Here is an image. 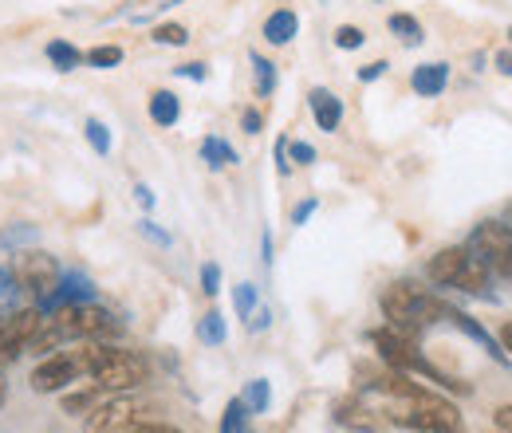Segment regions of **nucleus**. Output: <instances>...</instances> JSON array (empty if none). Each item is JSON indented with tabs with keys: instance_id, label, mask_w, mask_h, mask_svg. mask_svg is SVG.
I'll return each instance as SVG.
<instances>
[{
	"instance_id": "bb28decb",
	"label": "nucleus",
	"mask_w": 512,
	"mask_h": 433,
	"mask_svg": "<svg viewBox=\"0 0 512 433\" xmlns=\"http://www.w3.org/2000/svg\"><path fill=\"white\" fill-rule=\"evenodd\" d=\"M83 134H87V142H91V150H95L99 158L111 154V130H107L103 119H87V123H83Z\"/></svg>"
},
{
	"instance_id": "473e14b6",
	"label": "nucleus",
	"mask_w": 512,
	"mask_h": 433,
	"mask_svg": "<svg viewBox=\"0 0 512 433\" xmlns=\"http://www.w3.org/2000/svg\"><path fill=\"white\" fill-rule=\"evenodd\" d=\"M201 292L205 296H217L221 292V264L217 260H205L201 264Z\"/></svg>"
},
{
	"instance_id": "79ce46f5",
	"label": "nucleus",
	"mask_w": 512,
	"mask_h": 433,
	"mask_svg": "<svg viewBox=\"0 0 512 433\" xmlns=\"http://www.w3.org/2000/svg\"><path fill=\"white\" fill-rule=\"evenodd\" d=\"M127 433H182V430H178V426H162V422H142V426L134 422Z\"/></svg>"
},
{
	"instance_id": "de8ad7c7",
	"label": "nucleus",
	"mask_w": 512,
	"mask_h": 433,
	"mask_svg": "<svg viewBox=\"0 0 512 433\" xmlns=\"http://www.w3.org/2000/svg\"><path fill=\"white\" fill-rule=\"evenodd\" d=\"M501 347H505V355L512 359V319L505 323V327H501Z\"/></svg>"
},
{
	"instance_id": "412c9836",
	"label": "nucleus",
	"mask_w": 512,
	"mask_h": 433,
	"mask_svg": "<svg viewBox=\"0 0 512 433\" xmlns=\"http://www.w3.org/2000/svg\"><path fill=\"white\" fill-rule=\"evenodd\" d=\"M48 60L56 71H75L79 63H83V52L75 48V44H67V40H52L48 44Z\"/></svg>"
},
{
	"instance_id": "7c9ffc66",
	"label": "nucleus",
	"mask_w": 512,
	"mask_h": 433,
	"mask_svg": "<svg viewBox=\"0 0 512 433\" xmlns=\"http://www.w3.org/2000/svg\"><path fill=\"white\" fill-rule=\"evenodd\" d=\"M256 300H260V296H256V284H237V288H233V311H237L241 319L253 315Z\"/></svg>"
},
{
	"instance_id": "dca6fc26",
	"label": "nucleus",
	"mask_w": 512,
	"mask_h": 433,
	"mask_svg": "<svg viewBox=\"0 0 512 433\" xmlns=\"http://www.w3.org/2000/svg\"><path fill=\"white\" fill-rule=\"evenodd\" d=\"M300 32V16L292 12V8H276L268 20H264V40L272 44V48H284V44H292V36Z\"/></svg>"
},
{
	"instance_id": "cd10ccee",
	"label": "nucleus",
	"mask_w": 512,
	"mask_h": 433,
	"mask_svg": "<svg viewBox=\"0 0 512 433\" xmlns=\"http://www.w3.org/2000/svg\"><path fill=\"white\" fill-rule=\"evenodd\" d=\"M87 67H99V71H111V67H119L123 63V48H115V44H99V48H91L87 56H83Z\"/></svg>"
},
{
	"instance_id": "e433bc0d",
	"label": "nucleus",
	"mask_w": 512,
	"mask_h": 433,
	"mask_svg": "<svg viewBox=\"0 0 512 433\" xmlns=\"http://www.w3.org/2000/svg\"><path fill=\"white\" fill-rule=\"evenodd\" d=\"M386 67H390L386 60H375V63H367V67H359V83H375V79H383Z\"/></svg>"
},
{
	"instance_id": "9d476101",
	"label": "nucleus",
	"mask_w": 512,
	"mask_h": 433,
	"mask_svg": "<svg viewBox=\"0 0 512 433\" xmlns=\"http://www.w3.org/2000/svg\"><path fill=\"white\" fill-rule=\"evenodd\" d=\"M40 319H44L40 308H16L12 315L0 319V371H4L8 363H16V359L28 351V343H32V335H36Z\"/></svg>"
},
{
	"instance_id": "f8f14e48",
	"label": "nucleus",
	"mask_w": 512,
	"mask_h": 433,
	"mask_svg": "<svg viewBox=\"0 0 512 433\" xmlns=\"http://www.w3.org/2000/svg\"><path fill=\"white\" fill-rule=\"evenodd\" d=\"M134 426V402L130 398H115V402H99L87 414V433H127Z\"/></svg>"
},
{
	"instance_id": "72a5a7b5",
	"label": "nucleus",
	"mask_w": 512,
	"mask_h": 433,
	"mask_svg": "<svg viewBox=\"0 0 512 433\" xmlns=\"http://www.w3.org/2000/svg\"><path fill=\"white\" fill-rule=\"evenodd\" d=\"M138 233H142L146 241H154L158 248H170V245H174V237H170L166 229H158V225H154L150 217H146V221H138Z\"/></svg>"
},
{
	"instance_id": "393cba45",
	"label": "nucleus",
	"mask_w": 512,
	"mask_h": 433,
	"mask_svg": "<svg viewBox=\"0 0 512 433\" xmlns=\"http://www.w3.org/2000/svg\"><path fill=\"white\" fill-rule=\"evenodd\" d=\"M253 60V75H256V95L260 99H268L272 91H276V63L272 60H264V56H249Z\"/></svg>"
},
{
	"instance_id": "37998d69",
	"label": "nucleus",
	"mask_w": 512,
	"mask_h": 433,
	"mask_svg": "<svg viewBox=\"0 0 512 433\" xmlns=\"http://www.w3.org/2000/svg\"><path fill=\"white\" fill-rule=\"evenodd\" d=\"M241 126H245V134H260V126H264L260 111H245V115H241Z\"/></svg>"
},
{
	"instance_id": "864d4df0",
	"label": "nucleus",
	"mask_w": 512,
	"mask_h": 433,
	"mask_svg": "<svg viewBox=\"0 0 512 433\" xmlns=\"http://www.w3.org/2000/svg\"><path fill=\"white\" fill-rule=\"evenodd\" d=\"M249 433H253V430H249Z\"/></svg>"
},
{
	"instance_id": "ea45409f",
	"label": "nucleus",
	"mask_w": 512,
	"mask_h": 433,
	"mask_svg": "<svg viewBox=\"0 0 512 433\" xmlns=\"http://www.w3.org/2000/svg\"><path fill=\"white\" fill-rule=\"evenodd\" d=\"M493 426H497V433H512V406H497L493 410Z\"/></svg>"
},
{
	"instance_id": "f257e3e1",
	"label": "nucleus",
	"mask_w": 512,
	"mask_h": 433,
	"mask_svg": "<svg viewBox=\"0 0 512 433\" xmlns=\"http://www.w3.org/2000/svg\"><path fill=\"white\" fill-rule=\"evenodd\" d=\"M371 394H379L386 402V418L406 426V430H418V433H461V414L457 406L418 386L410 374L394 371V374H379L371 382H363Z\"/></svg>"
},
{
	"instance_id": "f3484780",
	"label": "nucleus",
	"mask_w": 512,
	"mask_h": 433,
	"mask_svg": "<svg viewBox=\"0 0 512 433\" xmlns=\"http://www.w3.org/2000/svg\"><path fill=\"white\" fill-rule=\"evenodd\" d=\"M178 119H182V99H178L174 91H154V95H150V123L170 130Z\"/></svg>"
},
{
	"instance_id": "6ab92c4d",
	"label": "nucleus",
	"mask_w": 512,
	"mask_h": 433,
	"mask_svg": "<svg viewBox=\"0 0 512 433\" xmlns=\"http://www.w3.org/2000/svg\"><path fill=\"white\" fill-rule=\"evenodd\" d=\"M386 28H390V32H394V36H398V40H402L406 48H418V44L426 40V32H422V24H418V20L410 16V12H394V16L386 20Z\"/></svg>"
},
{
	"instance_id": "20e7f679",
	"label": "nucleus",
	"mask_w": 512,
	"mask_h": 433,
	"mask_svg": "<svg viewBox=\"0 0 512 433\" xmlns=\"http://www.w3.org/2000/svg\"><path fill=\"white\" fill-rule=\"evenodd\" d=\"M371 343H375V351L383 355V363L390 371L422 374V378H430L434 386H446L453 394H469V382H457V378H449L446 371H438V367L418 351V339H410V335H402V331H394V327H375V331H371Z\"/></svg>"
},
{
	"instance_id": "39448f33",
	"label": "nucleus",
	"mask_w": 512,
	"mask_h": 433,
	"mask_svg": "<svg viewBox=\"0 0 512 433\" xmlns=\"http://www.w3.org/2000/svg\"><path fill=\"white\" fill-rule=\"evenodd\" d=\"M91 382L99 386V390H115V394H123V390H134V386H142L146 382V359L142 355H134V351H123V347H107V343H95L91 347Z\"/></svg>"
},
{
	"instance_id": "4468645a",
	"label": "nucleus",
	"mask_w": 512,
	"mask_h": 433,
	"mask_svg": "<svg viewBox=\"0 0 512 433\" xmlns=\"http://www.w3.org/2000/svg\"><path fill=\"white\" fill-rule=\"evenodd\" d=\"M410 87L422 95V99H438L449 87V63L434 60V63H418L414 75H410Z\"/></svg>"
},
{
	"instance_id": "b1692460",
	"label": "nucleus",
	"mask_w": 512,
	"mask_h": 433,
	"mask_svg": "<svg viewBox=\"0 0 512 433\" xmlns=\"http://www.w3.org/2000/svg\"><path fill=\"white\" fill-rule=\"evenodd\" d=\"M40 241V229L36 225H8V229H0V248H24V245H36Z\"/></svg>"
},
{
	"instance_id": "4c0bfd02",
	"label": "nucleus",
	"mask_w": 512,
	"mask_h": 433,
	"mask_svg": "<svg viewBox=\"0 0 512 433\" xmlns=\"http://www.w3.org/2000/svg\"><path fill=\"white\" fill-rule=\"evenodd\" d=\"M174 75H182V79H193V83H205V63H182V67H174Z\"/></svg>"
},
{
	"instance_id": "423d86ee",
	"label": "nucleus",
	"mask_w": 512,
	"mask_h": 433,
	"mask_svg": "<svg viewBox=\"0 0 512 433\" xmlns=\"http://www.w3.org/2000/svg\"><path fill=\"white\" fill-rule=\"evenodd\" d=\"M465 245L485 260V268L493 272V280L512 284V229L505 221H481V225L469 233Z\"/></svg>"
},
{
	"instance_id": "2f4dec72",
	"label": "nucleus",
	"mask_w": 512,
	"mask_h": 433,
	"mask_svg": "<svg viewBox=\"0 0 512 433\" xmlns=\"http://www.w3.org/2000/svg\"><path fill=\"white\" fill-rule=\"evenodd\" d=\"M95 406H99V386L95 390H83V394H64L67 414H83V410H95Z\"/></svg>"
},
{
	"instance_id": "9b49d317",
	"label": "nucleus",
	"mask_w": 512,
	"mask_h": 433,
	"mask_svg": "<svg viewBox=\"0 0 512 433\" xmlns=\"http://www.w3.org/2000/svg\"><path fill=\"white\" fill-rule=\"evenodd\" d=\"M91 300H95L91 276H83V272H64L60 284H56V292L40 300V311H44V315H56V311L71 308V304H91Z\"/></svg>"
},
{
	"instance_id": "c756f323",
	"label": "nucleus",
	"mask_w": 512,
	"mask_h": 433,
	"mask_svg": "<svg viewBox=\"0 0 512 433\" xmlns=\"http://www.w3.org/2000/svg\"><path fill=\"white\" fill-rule=\"evenodd\" d=\"M186 40H190V32L182 24H158L154 28V44H162V48H182Z\"/></svg>"
},
{
	"instance_id": "603ef678",
	"label": "nucleus",
	"mask_w": 512,
	"mask_h": 433,
	"mask_svg": "<svg viewBox=\"0 0 512 433\" xmlns=\"http://www.w3.org/2000/svg\"><path fill=\"white\" fill-rule=\"evenodd\" d=\"M509 40H512V28H509Z\"/></svg>"
},
{
	"instance_id": "aec40b11",
	"label": "nucleus",
	"mask_w": 512,
	"mask_h": 433,
	"mask_svg": "<svg viewBox=\"0 0 512 433\" xmlns=\"http://www.w3.org/2000/svg\"><path fill=\"white\" fill-rule=\"evenodd\" d=\"M197 339L201 343H209V347H221L225 339H229V327H225V315L213 308V311H205L201 319H197Z\"/></svg>"
},
{
	"instance_id": "4be33fe9",
	"label": "nucleus",
	"mask_w": 512,
	"mask_h": 433,
	"mask_svg": "<svg viewBox=\"0 0 512 433\" xmlns=\"http://www.w3.org/2000/svg\"><path fill=\"white\" fill-rule=\"evenodd\" d=\"M221 433H249V406L245 398H233L221 414Z\"/></svg>"
},
{
	"instance_id": "c03bdc74",
	"label": "nucleus",
	"mask_w": 512,
	"mask_h": 433,
	"mask_svg": "<svg viewBox=\"0 0 512 433\" xmlns=\"http://www.w3.org/2000/svg\"><path fill=\"white\" fill-rule=\"evenodd\" d=\"M134 197H138V205H142V209H154V201H158L150 186H134Z\"/></svg>"
},
{
	"instance_id": "c85d7f7f",
	"label": "nucleus",
	"mask_w": 512,
	"mask_h": 433,
	"mask_svg": "<svg viewBox=\"0 0 512 433\" xmlns=\"http://www.w3.org/2000/svg\"><path fill=\"white\" fill-rule=\"evenodd\" d=\"M363 44H367V32H363V28H355V24H339V28H335V48L359 52Z\"/></svg>"
},
{
	"instance_id": "8fccbe9b",
	"label": "nucleus",
	"mask_w": 512,
	"mask_h": 433,
	"mask_svg": "<svg viewBox=\"0 0 512 433\" xmlns=\"http://www.w3.org/2000/svg\"><path fill=\"white\" fill-rule=\"evenodd\" d=\"M501 221H505V225H509V229H512V201H509V205H505V217H501Z\"/></svg>"
},
{
	"instance_id": "6e6552de",
	"label": "nucleus",
	"mask_w": 512,
	"mask_h": 433,
	"mask_svg": "<svg viewBox=\"0 0 512 433\" xmlns=\"http://www.w3.org/2000/svg\"><path fill=\"white\" fill-rule=\"evenodd\" d=\"M91 347H95V343H83V347H75V351H56V355H48V359L32 371V390H36V394H56V390L71 386L79 374H87V367H91Z\"/></svg>"
},
{
	"instance_id": "5701e85b",
	"label": "nucleus",
	"mask_w": 512,
	"mask_h": 433,
	"mask_svg": "<svg viewBox=\"0 0 512 433\" xmlns=\"http://www.w3.org/2000/svg\"><path fill=\"white\" fill-rule=\"evenodd\" d=\"M20 292H24V288H20V280H16L8 268H0V319L20 308Z\"/></svg>"
},
{
	"instance_id": "a18cd8bd",
	"label": "nucleus",
	"mask_w": 512,
	"mask_h": 433,
	"mask_svg": "<svg viewBox=\"0 0 512 433\" xmlns=\"http://www.w3.org/2000/svg\"><path fill=\"white\" fill-rule=\"evenodd\" d=\"M260 260H264V268L272 264V233H268V229L260 233Z\"/></svg>"
},
{
	"instance_id": "3c124183",
	"label": "nucleus",
	"mask_w": 512,
	"mask_h": 433,
	"mask_svg": "<svg viewBox=\"0 0 512 433\" xmlns=\"http://www.w3.org/2000/svg\"><path fill=\"white\" fill-rule=\"evenodd\" d=\"M343 433H371V430H343Z\"/></svg>"
},
{
	"instance_id": "0eeeda50",
	"label": "nucleus",
	"mask_w": 512,
	"mask_h": 433,
	"mask_svg": "<svg viewBox=\"0 0 512 433\" xmlns=\"http://www.w3.org/2000/svg\"><path fill=\"white\" fill-rule=\"evenodd\" d=\"M56 323L64 331V339H79V343H99L123 331V323L99 304H71V308L56 311Z\"/></svg>"
},
{
	"instance_id": "a878e982",
	"label": "nucleus",
	"mask_w": 512,
	"mask_h": 433,
	"mask_svg": "<svg viewBox=\"0 0 512 433\" xmlns=\"http://www.w3.org/2000/svg\"><path fill=\"white\" fill-rule=\"evenodd\" d=\"M245 406H249V414H264V410L272 406V386H268V378H253V382L245 386Z\"/></svg>"
},
{
	"instance_id": "ddd939ff",
	"label": "nucleus",
	"mask_w": 512,
	"mask_h": 433,
	"mask_svg": "<svg viewBox=\"0 0 512 433\" xmlns=\"http://www.w3.org/2000/svg\"><path fill=\"white\" fill-rule=\"evenodd\" d=\"M308 107H312V119L320 126L323 134H335L339 123H343V103H339V95H331L327 87H312L308 91Z\"/></svg>"
},
{
	"instance_id": "f03ea898",
	"label": "nucleus",
	"mask_w": 512,
	"mask_h": 433,
	"mask_svg": "<svg viewBox=\"0 0 512 433\" xmlns=\"http://www.w3.org/2000/svg\"><path fill=\"white\" fill-rule=\"evenodd\" d=\"M383 315H386V327H394V331H402V335H410V339H418L422 331H430L438 319H446V308L434 292H426L422 284H414V280H394L390 288L383 292Z\"/></svg>"
},
{
	"instance_id": "1a4fd4ad",
	"label": "nucleus",
	"mask_w": 512,
	"mask_h": 433,
	"mask_svg": "<svg viewBox=\"0 0 512 433\" xmlns=\"http://www.w3.org/2000/svg\"><path fill=\"white\" fill-rule=\"evenodd\" d=\"M12 276L20 280V288H28V292H36V296L44 300V296L56 292V284H60L64 272H60L56 256H48V252H40V248H28V252H16Z\"/></svg>"
},
{
	"instance_id": "09e8293b",
	"label": "nucleus",
	"mask_w": 512,
	"mask_h": 433,
	"mask_svg": "<svg viewBox=\"0 0 512 433\" xmlns=\"http://www.w3.org/2000/svg\"><path fill=\"white\" fill-rule=\"evenodd\" d=\"M4 402H8V378L0 371V410H4Z\"/></svg>"
},
{
	"instance_id": "c9c22d12",
	"label": "nucleus",
	"mask_w": 512,
	"mask_h": 433,
	"mask_svg": "<svg viewBox=\"0 0 512 433\" xmlns=\"http://www.w3.org/2000/svg\"><path fill=\"white\" fill-rule=\"evenodd\" d=\"M316 209H320V201H316V197H308V201H300V205L292 209V225H308Z\"/></svg>"
},
{
	"instance_id": "a211bd4d",
	"label": "nucleus",
	"mask_w": 512,
	"mask_h": 433,
	"mask_svg": "<svg viewBox=\"0 0 512 433\" xmlns=\"http://www.w3.org/2000/svg\"><path fill=\"white\" fill-rule=\"evenodd\" d=\"M201 162L209 166V170H225V166H237L241 158H237V150L225 142V138H217V134H209L205 142H201Z\"/></svg>"
},
{
	"instance_id": "a19ab883",
	"label": "nucleus",
	"mask_w": 512,
	"mask_h": 433,
	"mask_svg": "<svg viewBox=\"0 0 512 433\" xmlns=\"http://www.w3.org/2000/svg\"><path fill=\"white\" fill-rule=\"evenodd\" d=\"M268 327H272V311L256 308L253 315H249V331H268Z\"/></svg>"
},
{
	"instance_id": "58836bf2",
	"label": "nucleus",
	"mask_w": 512,
	"mask_h": 433,
	"mask_svg": "<svg viewBox=\"0 0 512 433\" xmlns=\"http://www.w3.org/2000/svg\"><path fill=\"white\" fill-rule=\"evenodd\" d=\"M276 170H280L284 178L292 174V158H288V138H280V142H276Z\"/></svg>"
},
{
	"instance_id": "f704fd0d",
	"label": "nucleus",
	"mask_w": 512,
	"mask_h": 433,
	"mask_svg": "<svg viewBox=\"0 0 512 433\" xmlns=\"http://www.w3.org/2000/svg\"><path fill=\"white\" fill-rule=\"evenodd\" d=\"M288 158H292L296 166H312V162H316V146H308V142H288Z\"/></svg>"
},
{
	"instance_id": "7ed1b4c3",
	"label": "nucleus",
	"mask_w": 512,
	"mask_h": 433,
	"mask_svg": "<svg viewBox=\"0 0 512 433\" xmlns=\"http://www.w3.org/2000/svg\"><path fill=\"white\" fill-rule=\"evenodd\" d=\"M426 276H430L434 288L465 292V296H477V300H497V296H493V272L485 268V260L469 245L442 248V252L426 264Z\"/></svg>"
},
{
	"instance_id": "2eb2a0df",
	"label": "nucleus",
	"mask_w": 512,
	"mask_h": 433,
	"mask_svg": "<svg viewBox=\"0 0 512 433\" xmlns=\"http://www.w3.org/2000/svg\"><path fill=\"white\" fill-rule=\"evenodd\" d=\"M446 319L453 323V327H457V331H465L469 339H477V343H481V347H485V351H489V355H493L497 363H509L505 347H501V343H497V339H493V335H489V331H485V327H481L477 319H469L465 311H457V308H446Z\"/></svg>"
},
{
	"instance_id": "49530a36",
	"label": "nucleus",
	"mask_w": 512,
	"mask_h": 433,
	"mask_svg": "<svg viewBox=\"0 0 512 433\" xmlns=\"http://www.w3.org/2000/svg\"><path fill=\"white\" fill-rule=\"evenodd\" d=\"M493 67H497L501 75H512V52H497V56H493Z\"/></svg>"
}]
</instances>
